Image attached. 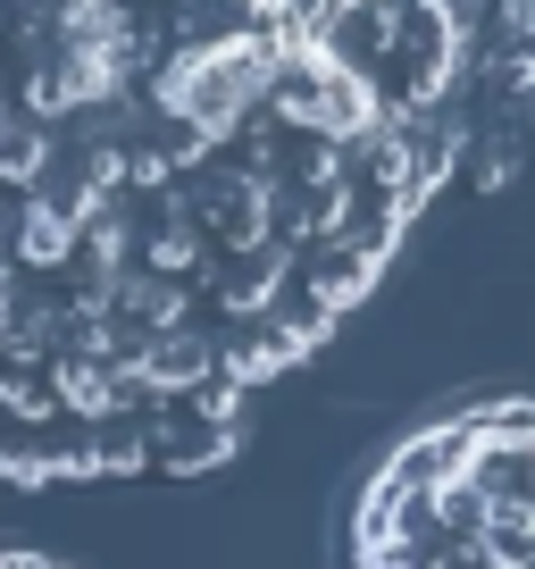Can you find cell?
Segmentation results:
<instances>
[{
  "label": "cell",
  "mask_w": 535,
  "mask_h": 569,
  "mask_svg": "<svg viewBox=\"0 0 535 569\" xmlns=\"http://www.w3.org/2000/svg\"><path fill=\"white\" fill-rule=\"evenodd\" d=\"M343 569H535V402H468L369 469Z\"/></svg>",
  "instance_id": "6da1fadb"
},
{
  "label": "cell",
  "mask_w": 535,
  "mask_h": 569,
  "mask_svg": "<svg viewBox=\"0 0 535 569\" xmlns=\"http://www.w3.org/2000/svg\"><path fill=\"white\" fill-rule=\"evenodd\" d=\"M0 569H59V561H34V552H0Z\"/></svg>",
  "instance_id": "7a4b0ae2"
}]
</instances>
